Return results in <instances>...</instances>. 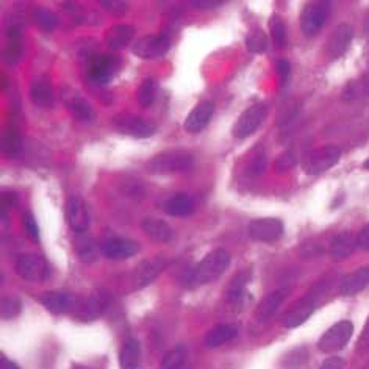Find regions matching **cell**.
<instances>
[{
	"instance_id": "1f68e13d",
	"label": "cell",
	"mask_w": 369,
	"mask_h": 369,
	"mask_svg": "<svg viewBox=\"0 0 369 369\" xmlns=\"http://www.w3.org/2000/svg\"><path fill=\"white\" fill-rule=\"evenodd\" d=\"M369 97V74H365L355 80H351L343 90V100L352 102Z\"/></svg>"
},
{
	"instance_id": "5bb4252c",
	"label": "cell",
	"mask_w": 369,
	"mask_h": 369,
	"mask_svg": "<svg viewBox=\"0 0 369 369\" xmlns=\"http://www.w3.org/2000/svg\"><path fill=\"white\" fill-rule=\"evenodd\" d=\"M108 307V297L105 294L94 293L82 301H77L75 316L82 321H94L104 315Z\"/></svg>"
},
{
	"instance_id": "4dcf8cb0",
	"label": "cell",
	"mask_w": 369,
	"mask_h": 369,
	"mask_svg": "<svg viewBox=\"0 0 369 369\" xmlns=\"http://www.w3.org/2000/svg\"><path fill=\"white\" fill-rule=\"evenodd\" d=\"M141 360V344L138 340L130 338L125 341L119 352L121 369H138Z\"/></svg>"
},
{
	"instance_id": "3957f363",
	"label": "cell",
	"mask_w": 369,
	"mask_h": 369,
	"mask_svg": "<svg viewBox=\"0 0 369 369\" xmlns=\"http://www.w3.org/2000/svg\"><path fill=\"white\" fill-rule=\"evenodd\" d=\"M341 159V151L336 146H324L305 155L302 168L305 174L319 176L333 168Z\"/></svg>"
},
{
	"instance_id": "e0dca14e",
	"label": "cell",
	"mask_w": 369,
	"mask_h": 369,
	"mask_svg": "<svg viewBox=\"0 0 369 369\" xmlns=\"http://www.w3.org/2000/svg\"><path fill=\"white\" fill-rule=\"evenodd\" d=\"M75 297L66 292H46L39 296V302L43 304L46 310H49L53 315H63L75 310L77 305Z\"/></svg>"
},
{
	"instance_id": "7a4b0ae2",
	"label": "cell",
	"mask_w": 369,
	"mask_h": 369,
	"mask_svg": "<svg viewBox=\"0 0 369 369\" xmlns=\"http://www.w3.org/2000/svg\"><path fill=\"white\" fill-rule=\"evenodd\" d=\"M194 164V156L182 149H174V151H166L155 155L146 164L147 172L154 176H171L180 174L191 169Z\"/></svg>"
},
{
	"instance_id": "83f0119b",
	"label": "cell",
	"mask_w": 369,
	"mask_h": 369,
	"mask_svg": "<svg viewBox=\"0 0 369 369\" xmlns=\"http://www.w3.org/2000/svg\"><path fill=\"white\" fill-rule=\"evenodd\" d=\"M141 227H143L147 237L156 242H163L164 245V242H169L172 240L171 225L166 221H163V219L146 218Z\"/></svg>"
},
{
	"instance_id": "277c9868",
	"label": "cell",
	"mask_w": 369,
	"mask_h": 369,
	"mask_svg": "<svg viewBox=\"0 0 369 369\" xmlns=\"http://www.w3.org/2000/svg\"><path fill=\"white\" fill-rule=\"evenodd\" d=\"M352 333H354V324L351 321H340L321 336L318 348L324 354H333V352H338L348 346Z\"/></svg>"
},
{
	"instance_id": "7402d4cb",
	"label": "cell",
	"mask_w": 369,
	"mask_h": 369,
	"mask_svg": "<svg viewBox=\"0 0 369 369\" xmlns=\"http://www.w3.org/2000/svg\"><path fill=\"white\" fill-rule=\"evenodd\" d=\"M369 285V266L360 268L343 277L340 284V293L343 296H355Z\"/></svg>"
},
{
	"instance_id": "f6af8a7d",
	"label": "cell",
	"mask_w": 369,
	"mask_h": 369,
	"mask_svg": "<svg viewBox=\"0 0 369 369\" xmlns=\"http://www.w3.org/2000/svg\"><path fill=\"white\" fill-rule=\"evenodd\" d=\"M100 5L104 10L114 16H122L127 11V2H124V0H102Z\"/></svg>"
},
{
	"instance_id": "603a6c76",
	"label": "cell",
	"mask_w": 369,
	"mask_h": 369,
	"mask_svg": "<svg viewBox=\"0 0 369 369\" xmlns=\"http://www.w3.org/2000/svg\"><path fill=\"white\" fill-rule=\"evenodd\" d=\"M133 36H135V27L129 23H117L107 30L105 43L109 49L121 50L132 41Z\"/></svg>"
},
{
	"instance_id": "ba28073f",
	"label": "cell",
	"mask_w": 369,
	"mask_h": 369,
	"mask_svg": "<svg viewBox=\"0 0 369 369\" xmlns=\"http://www.w3.org/2000/svg\"><path fill=\"white\" fill-rule=\"evenodd\" d=\"M171 49V39L166 35H147L139 38L133 44L132 50L137 57L143 60H156L161 58Z\"/></svg>"
},
{
	"instance_id": "f546056e",
	"label": "cell",
	"mask_w": 369,
	"mask_h": 369,
	"mask_svg": "<svg viewBox=\"0 0 369 369\" xmlns=\"http://www.w3.org/2000/svg\"><path fill=\"white\" fill-rule=\"evenodd\" d=\"M238 331L235 326H218L215 328H211V331L205 335V348L208 349H216L219 346H223V344L232 341L235 336H237Z\"/></svg>"
},
{
	"instance_id": "c3c4849f",
	"label": "cell",
	"mask_w": 369,
	"mask_h": 369,
	"mask_svg": "<svg viewBox=\"0 0 369 369\" xmlns=\"http://www.w3.org/2000/svg\"><path fill=\"white\" fill-rule=\"evenodd\" d=\"M357 242H358V247L368 250L369 252V224L365 225L362 230H360L358 237H357Z\"/></svg>"
},
{
	"instance_id": "f5cc1de1",
	"label": "cell",
	"mask_w": 369,
	"mask_h": 369,
	"mask_svg": "<svg viewBox=\"0 0 369 369\" xmlns=\"http://www.w3.org/2000/svg\"><path fill=\"white\" fill-rule=\"evenodd\" d=\"M362 343H368V344H369V318H368L366 324H365V328H363V333H362Z\"/></svg>"
},
{
	"instance_id": "f35d334b",
	"label": "cell",
	"mask_w": 369,
	"mask_h": 369,
	"mask_svg": "<svg viewBox=\"0 0 369 369\" xmlns=\"http://www.w3.org/2000/svg\"><path fill=\"white\" fill-rule=\"evenodd\" d=\"M249 280V272H240L235 276L229 285V301L232 302H240L241 297L246 293V284Z\"/></svg>"
},
{
	"instance_id": "ee69618b",
	"label": "cell",
	"mask_w": 369,
	"mask_h": 369,
	"mask_svg": "<svg viewBox=\"0 0 369 369\" xmlns=\"http://www.w3.org/2000/svg\"><path fill=\"white\" fill-rule=\"evenodd\" d=\"M266 168V152L263 149L258 147L257 149V154L254 155L252 161L249 164V174H254V176H260L262 172Z\"/></svg>"
},
{
	"instance_id": "ffe728a7",
	"label": "cell",
	"mask_w": 369,
	"mask_h": 369,
	"mask_svg": "<svg viewBox=\"0 0 369 369\" xmlns=\"http://www.w3.org/2000/svg\"><path fill=\"white\" fill-rule=\"evenodd\" d=\"M6 46L4 49V60L8 65H16L19 63L23 55V44H22V30L18 23L8 26L6 28Z\"/></svg>"
},
{
	"instance_id": "484cf974",
	"label": "cell",
	"mask_w": 369,
	"mask_h": 369,
	"mask_svg": "<svg viewBox=\"0 0 369 369\" xmlns=\"http://www.w3.org/2000/svg\"><path fill=\"white\" fill-rule=\"evenodd\" d=\"M30 99L39 108H50L53 105V88L47 78H36L31 83Z\"/></svg>"
},
{
	"instance_id": "7dc6e473",
	"label": "cell",
	"mask_w": 369,
	"mask_h": 369,
	"mask_svg": "<svg viewBox=\"0 0 369 369\" xmlns=\"http://www.w3.org/2000/svg\"><path fill=\"white\" fill-rule=\"evenodd\" d=\"M193 6L196 8H202V10H210V8H218L224 5V0H194L191 2Z\"/></svg>"
},
{
	"instance_id": "4316f807",
	"label": "cell",
	"mask_w": 369,
	"mask_h": 369,
	"mask_svg": "<svg viewBox=\"0 0 369 369\" xmlns=\"http://www.w3.org/2000/svg\"><path fill=\"white\" fill-rule=\"evenodd\" d=\"M163 208L169 216H190L196 208V202L190 194L180 193L164 202Z\"/></svg>"
},
{
	"instance_id": "11a10c76",
	"label": "cell",
	"mask_w": 369,
	"mask_h": 369,
	"mask_svg": "<svg viewBox=\"0 0 369 369\" xmlns=\"http://www.w3.org/2000/svg\"><path fill=\"white\" fill-rule=\"evenodd\" d=\"M74 369H83V368H82V366H75Z\"/></svg>"
},
{
	"instance_id": "816d5d0a",
	"label": "cell",
	"mask_w": 369,
	"mask_h": 369,
	"mask_svg": "<svg viewBox=\"0 0 369 369\" xmlns=\"http://www.w3.org/2000/svg\"><path fill=\"white\" fill-rule=\"evenodd\" d=\"M0 369H19V366L16 365L14 362H11L10 358L2 357V358H0Z\"/></svg>"
},
{
	"instance_id": "e575fe53",
	"label": "cell",
	"mask_w": 369,
	"mask_h": 369,
	"mask_svg": "<svg viewBox=\"0 0 369 369\" xmlns=\"http://www.w3.org/2000/svg\"><path fill=\"white\" fill-rule=\"evenodd\" d=\"M269 30H271L272 41L276 44L277 49H285L288 44V33H287L285 22L282 21L280 16L274 14L269 19Z\"/></svg>"
},
{
	"instance_id": "2e32d148",
	"label": "cell",
	"mask_w": 369,
	"mask_h": 369,
	"mask_svg": "<svg viewBox=\"0 0 369 369\" xmlns=\"http://www.w3.org/2000/svg\"><path fill=\"white\" fill-rule=\"evenodd\" d=\"M352 39H354V28H352L349 23H340V26L332 31V35L328 36L327 41V52L331 55V58L336 60L343 57V55L348 52Z\"/></svg>"
},
{
	"instance_id": "d6a6232c",
	"label": "cell",
	"mask_w": 369,
	"mask_h": 369,
	"mask_svg": "<svg viewBox=\"0 0 369 369\" xmlns=\"http://www.w3.org/2000/svg\"><path fill=\"white\" fill-rule=\"evenodd\" d=\"M2 151L6 156H16L22 151V137L19 130L13 127V125L6 127V130L4 132Z\"/></svg>"
},
{
	"instance_id": "8fae6325",
	"label": "cell",
	"mask_w": 369,
	"mask_h": 369,
	"mask_svg": "<svg viewBox=\"0 0 369 369\" xmlns=\"http://www.w3.org/2000/svg\"><path fill=\"white\" fill-rule=\"evenodd\" d=\"M68 223L75 233H85L91 225V215L86 203L80 196H70L66 202Z\"/></svg>"
},
{
	"instance_id": "30bf717a",
	"label": "cell",
	"mask_w": 369,
	"mask_h": 369,
	"mask_svg": "<svg viewBox=\"0 0 369 369\" xmlns=\"http://www.w3.org/2000/svg\"><path fill=\"white\" fill-rule=\"evenodd\" d=\"M250 238L260 242L277 241L284 235V223L276 218H260L254 219L247 227Z\"/></svg>"
},
{
	"instance_id": "74e56055",
	"label": "cell",
	"mask_w": 369,
	"mask_h": 369,
	"mask_svg": "<svg viewBox=\"0 0 369 369\" xmlns=\"http://www.w3.org/2000/svg\"><path fill=\"white\" fill-rule=\"evenodd\" d=\"M185 360H186V348L176 346L164 355V358L161 360L160 369H182Z\"/></svg>"
},
{
	"instance_id": "7bdbcfd3",
	"label": "cell",
	"mask_w": 369,
	"mask_h": 369,
	"mask_svg": "<svg viewBox=\"0 0 369 369\" xmlns=\"http://www.w3.org/2000/svg\"><path fill=\"white\" fill-rule=\"evenodd\" d=\"M22 225L31 240L39 241V225L36 223L35 216L31 215L30 211H26V213L22 215Z\"/></svg>"
},
{
	"instance_id": "8992f818",
	"label": "cell",
	"mask_w": 369,
	"mask_h": 369,
	"mask_svg": "<svg viewBox=\"0 0 369 369\" xmlns=\"http://www.w3.org/2000/svg\"><path fill=\"white\" fill-rule=\"evenodd\" d=\"M331 13V4L328 2H311L305 5L301 14V30L305 36H315L318 35L321 28Z\"/></svg>"
},
{
	"instance_id": "5b68a950",
	"label": "cell",
	"mask_w": 369,
	"mask_h": 369,
	"mask_svg": "<svg viewBox=\"0 0 369 369\" xmlns=\"http://www.w3.org/2000/svg\"><path fill=\"white\" fill-rule=\"evenodd\" d=\"M266 116H268V105L263 104V102L262 104L249 107L240 114L237 122L233 124V137L238 139H245L250 137L252 133L257 132L258 127H260L262 122L266 119Z\"/></svg>"
},
{
	"instance_id": "8d00e7d4",
	"label": "cell",
	"mask_w": 369,
	"mask_h": 369,
	"mask_svg": "<svg viewBox=\"0 0 369 369\" xmlns=\"http://www.w3.org/2000/svg\"><path fill=\"white\" fill-rule=\"evenodd\" d=\"M156 91H159V83H156L154 78H146L138 90L139 105H143L146 108L151 107L155 102Z\"/></svg>"
},
{
	"instance_id": "9c48e42d",
	"label": "cell",
	"mask_w": 369,
	"mask_h": 369,
	"mask_svg": "<svg viewBox=\"0 0 369 369\" xmlns=\"http://www.w3.org/2000/svg\"><path fill=\"white\" fill-rule=\"evenodd\" d=\"M16 271L27 282H43L49 276V264L41 255L26 254L16 262Z\"/></svg>"
},
{
	"instance_id": "4fadbf2b",
	"label": "cell",
	"mask_w": 369,
	"mask_h": 369,
	"mask_svg": "<svg viewBox=\"0 0 369 369\" xmlns=\"http://www.w3.org/2000/svg\"><path fill=\"white\" fill-rule=\"evenodd\" d=\"M100 252L109 260H127L139 252V245L127 238H109L102 242Z\"/></svg>"
},
{
	"instance_id": "9a60e30c",
	"label": "cell",
	"mask_w": 369,
	"mask_h": 369,
	"mask_svg": "<svg viewBox=\"0 0 369 369\" xmlns=\"http://www.w3.org/2000/svg\"><path fill=\"white\" fill-rule=\"evenodd\" d=\"M117 68H119V60L116 57L113 55H100V57L92 60L88 74L94 83L107 85L108 82H112Z\"/></svg>"
},
{
	"instance_id": "44dd1931",
	"label": "cell",
	"mask_w": 369,
	"mask_h": 369,
	"mask_svg": "<svg viewBox=\"0 0 369 369\" xmlns=\"http://www.w3.org/2000/svg\"><path fill=\"white\" fill-rule=\"evenodd\" d=\"M313 311H315V302L311 299H304L285 313L284 318H282V324L287 328L299 327L313 315Z\"/></svg>"
},
{
	"instance_id": "ac0fdd59",
	"label": "cell",
	"mask_w": 369,
	"mask_h": 369,
	"mask_svg": "<svg viewBox=\"0 0 369 369\" xmlns=\"http://www.w3.org/2000/svg\"><path fill=\"white\" fill-rule=\"evenodd\" d=\"M116 127L119 129L125 135L133 138H149L155 133V125L149 121L143 119L139 116H119L116 119Z\"/></svg>"
},
{
	"instance_id": "836d02e7",
	"label": "cell",
	"mask_w": 369,
	"mask_h": 369,
	"mask_svg": "<svg viewBox=\"0 0 369 369\" xmlns=\"http://www.w3.org/2000/svg\"><path fill=\"white\" fill-rule=\"evenodd\" d=\"M31 19L43 31H53L58 27V16L47 8H35L31 11Z\"/></svg>"
},
{
	"instance_id": "cb8c5ba5",
	"label": "cell",
	"mask_w": 369,
	"mask_h": 369,
	"mask_svg": "<svg viewBox=\"0 0 369 369\" xmlns=\"http://www.w3.org/2000/svg\"><path fill=\"white\" fill-rule=\"evenodd\" d=\"M288 296V289H276V292L269 293L268 296H264L262 302L258 304L257 311H255V316L258 321H268L271 319L274 315H276V311L279 310V307L287 299Z\"/></svg>"
},
{
	"instance_id": "bcb514c9",
	"label": "cell",
	"mask_w": 369,
	"mask_h": 369,
	"mask_svg": "<svg viewBox=\"0 0 369 369\" xmlns=\"http://www.w3.org/2000/svg\"><path fill=\"white\" fill-rule=\"evenodd\" d=\"M276 73L280 78V83L282 85H287L289 80V75H292V65H289V61L285 58H280L276 63Z\"/></svg>"
},
{
	"instance_id": "ab89813d",
	"label": "cell",
	"mask_w": 369,
	"mask_h": 369,
	"mask_svg": "<svg viewBox=\"0 0 369 369\" xmlns=\"http://www.w3.org/2000/svg\"><path fill=\"white\" fill-rule=\"evenodd\" d=\"M22 310V304L18 297H4L0 302V316L5 321L16 318Z\"/></svg>"
},
{
	"instance_id": "f1b7e54d",
	"label": "cell",
	"mask_w": 369,
	"mask_h": 369,
	"mask_svg": "<svg viewBox=\"0 0 369 369\" xmlns=\"http://www.w3.org/2000/svg\"><path fill=\"white\" fill-rule=\"evenodd\" d=\"M75 254L82 262L92 263L96 262L99 254V246L96 240H94L88 233H77L75 238Z\"/></svg>"
},
{
	"instance_id": "b9f144b4",
	"label": "cell",
	"mask_w": 369,
	"mask_h": 369,
	"mask_svg": "<svg viewBox=\"0 0 369 369\" xmlns=\"http://www.w3.org/2000/svg\"><path fill=\"white\" fill-rule=\"evenodd\" d=\"M296 164H297L296 154L293 151H287L282 155H279V159L276 160V163H274V169H276V172H279V174H284V172L292 171Z\"/></svg>"
},
{
	"instance_id": "52a82bcc",
	"label": "cell",
	"mask_w": 369,
	"mask_h": 369,
	"mask_svg": "<svg viewBox=\"0 0 369 369\" xmlns=\"http://www.w3.org/2000/svg\"><path fill=\"white\" fill-rule=\"evenodd\" d=\"M166 266V260L163 257H154L149 260L141 262L133 272L130 274V289L137 292V289L151 285L152 282L160 276L161 271Z\"/></svg>"
},
{
	"instance_id": "60d3db41",
	"label": "cell",
	"mask_w": 369,
	"mask_h": 369,
	"mask_svg": "<svg viewBox=\"0 0 369 369\" xmlns=\"http://www.w3.org/2000/svg\"><path fill=\"white\" fill-rule=\"evenodd\" d=\"M307 358H309L307 349H305V348H297V349L289 352V354L285 357L284 366L287 369H299L305 363V360H307Z\"/></svg>"
},
{
	"instance_id": "d4e9b609",
	"label": "cell",
	"mask_w": 369,
	"mask_h": 369,
	"mask_svg": "<svg viewBox=\"0 0 369 369\" xmlns=\"http://www.w3.org/2000/svg\"><path fill=\"white\" fill-rule=\"evenodd\" d=\"M357 247H358L357 238L352 233L343 232L340 235H336L332 241V246H331L332 260H335V262L346 260V258L351 257Z\"/></svg>"
},
{
	"instance_id": "f907efd6",
	"label": "cell",
	"mask_w": 369,
	"mask_h": 369,
	"mask_svg": "<svg viewBox=\"0 0 369 369\" xmlns=\"http://www.w3.org/2000/svg\"><path fill=\"white\" fill-rule=\"evenodd\" d=\"M18 205V196L13 193H4L2 196V208L8 210V208H14Z\"/></svg>"
},
{
	"instance_id": "7c38bea8",
	"label": "cell",
	"mask_w": 369,
	"mask_h": 369,
	"mask_svg": "<svg viewBox=\"0 0 369 369\" xmlns=\"http://www.w3.org/2000/svg\"><path fill=\"white\" fill-rule=\"evenodd\" d=\"M63 102H65V105L70 112V114L78 121L92 122L94 117H96V112H94L92 105L75 90H63Z\"/></svg>"
},
{
	"instance_id": "d6986e66",
	"label": "cell",
	"mask_w": 369,
	"mask_h": 369,
	"mask_svg": "<svg viewBox=\"0 0 369 369\" xmlns=\"http://www.w3.org/2000/svg\"><path fill=\"white\" fill-rule=\"evenodd\" d=\"M215 114L213 102L205 100L193 108V112L185 119V130L188 133H200L210 124Z\"/></svg>"
},
{
	"instance_id": "d590c367",
	"label": "cell",
	"mask_w": 369,
	"mask_h": 369,
	"mask_svg": "<svg viewBox=\"0 0 369 369\" xmlns=\"http://www.w3.org/2000/svg\"><path fill=\"white\" fill-rule=\"evenodd\" d=\"M268 36L263 30L260 28H255V30H250L247 36H246V47L250 53H263L268 50Z\"/></svg>"
},
{
	"instance_id": "681fc988",
	"label": "cell",
	"mask_w": 369,
	"mask_h": 369,
	"mask_svg": "<svg viewBox=\"0 0 369 369\" xmlns=\"http://www.w3.org/2000/svg\"><path fill=\"white\" fill-rule=\"evenodd\" d=\"M321 369H344V360L340 357H331L326 360Z\"/></svg>"
},
{
	"instance_id": "6da1fadb",
	"label": "cell",
	"mask_w": 369,
	"mask_h": 369,
	"mask_svg": "<svg viewBox=\"0 0 369 369\" xmlns=\"http://www.w3.org/2000/svg\"><path fill=\"white\" fill-rule=\"evenodd\" d=\"M230 264V254L225 249H216L210 252L203 260L196 266L193 272L188 277V285L199 287L207 285L219 279L229 268Z\"/></svg>"
},
{
	"instance_id": "db71d44e",
	"label": "cell",
	"mask_w": 369,
	"mask_h": 369,
	"mask_svg": "<svg viewBox=\"0 0 369 369\" xmlns=\"http://www.w3.org/2000/svg\"><path fill=\"white\" fill-rule=\"evenodd\" d=\"M363 168H365L366 171H369V159H368V160L363 163Z\"/></svg>"
}]
</instances>
